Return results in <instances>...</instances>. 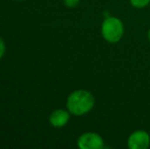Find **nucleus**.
I'll use <instances>...</instances> for the list:
<instances>
[{
	"label": "nucleus",
	"instance_id": "f257e3e1",
	"mask_svg": "<svg viewBox=\"0 0 150 149\" xmlns=\"http://www.w3.org/2000/svg\"><path fill=\"white\" fill-rule=\"evenodd\" d=\"M95 104V98L88 90L79 89L73 91L67 99V108L71 114L81 117L90 112Z\"/></svg>",
	"mask_w": 150,
	"mask_h": 149
},
{
	"label": "nucleus",
	"instance_id": "f03ea898",
	"mask_svg": "<svg viewBox=\"0 0 150 149\" xmlns=\"http://www.w3.org/2000/svg\"><path fill=\"white\" fill-rule=\"evenodd\" d=\"M101 35L103 39L110 44H115L122 40L125 34V26L120 18L108 16L101 24Z\"/></svg>",
	"mask_w": 150,
	"mask_h": 149
},
{
	"label": "nucleus",
	"instance_id": "7ed1b4c3",
	"mask_svg": "<svg viewBox=\"0 0 150 149\" xmlns=\"http://www.w3.org/2000/svg\"><path fill=\"white\" fill-rule=\"evenodd\" d=\"M77 145L80 149H103L104 140L95 132H87L78 138Z\"/></svg>",
	"mask_w": 150,
	"mask_h": 149
},
{
	"label": "nucleus",
	"instance_id": "20e7f679",
	"mask_svg": "<svg viewBox=\"0 0 150 149\" xmlns=\"http://www.w3.org/2000/svg\"><path fill=\"white\" fill-rule=\"evenodd\" d=\"M127 145L130 149H147L150 146V133L145 130H136L128 137Z\"/></svg>",
	"mask_w": 150,
	"mask_h": 149
},
{
	"label": "nucleus",
	"instance_id": "39448f33",
	"mask_svg": "<svg viewBox=\"0 0 150 149\" xmlns=\"http://www.w3.org/2000/svg\"><path fill=\"white\" fill-rule=\"evenodd\" d=\"M71 113L65 109H55L49 115V123L54 128H63L69 121Z\"/></svg>",
	"mask_w": 150,
	"mask_h": 149
},
{
	"label": "nucleus",
	"instance_id": "423d86ee",
	"mask_svg": "<svg viewBox=\"0 0 150 149\" xmlns=\"http://www.w3.org/2000/svg\"><path fill=\"white\" fill-rule=\"evenodd\" d=\"M130 3L133 7L141 9V8H145L149 5L150 0H130Z\"/></svg>",
	"mask_w": 150,
	"mask_h": 149
},
{
	"label": "nucleus",
	"instance_id": "0eeeda50",
	"mask_svg": "<svg viewBox=\"0 0 150 149\" xmlns=\"http://www.w3.org/2000/svg\"><path fill=\"white\" fill-rule=\"evenodd\" d=\"M63 3L67 7H76V6L79 5L80 0H63Z\"/></svg>",
	"mask_w": 150,
	"mask_h": 149
},
{
	"label": "nucleus",
	"instance_id": "6e6552de",
	"mask_svg": "<svg viewBox=\"0 0 150 149\" xmlns=\"http://www.w3.org/2000/svg\"><path fill=\"white\" fill-rule=\"evenodd\" d=\"M4 53H5V43H4L1 36H0V59L3 57Z\"/></svg>",
	"mask_w": 150,
	"mask_h": 149
},
{
	"label": "nucleus",
	"instance_id": "1a4fd4ad",
	"mask_svg": "<svg viewBox=\"0 0 150 149\" xmlns=\"http://www.w3.org/2000/svg\"><path fill=\"white\" fill-rule=\"evenodd\" d=\"M147 39H148V41L150 42V29L148 30V32H147Z\"/></svg>",
	"mask_w": 150,
	"mask_h": 149
},
{
	"label": "nucleus",
	"instance_id": "9d476101",
	"mask_svg": "<svg viewBox=\"0 0 150 149\" xmlns=\"http://www.w3.org/2000/svg\"><path fill=\"white\" fill-rule=\"evenodd\" d=\"M16 1H24V0H16Z\"/></svg>",
	"mask_w": 150,
	"mask_h": 149
}]
</instances>
